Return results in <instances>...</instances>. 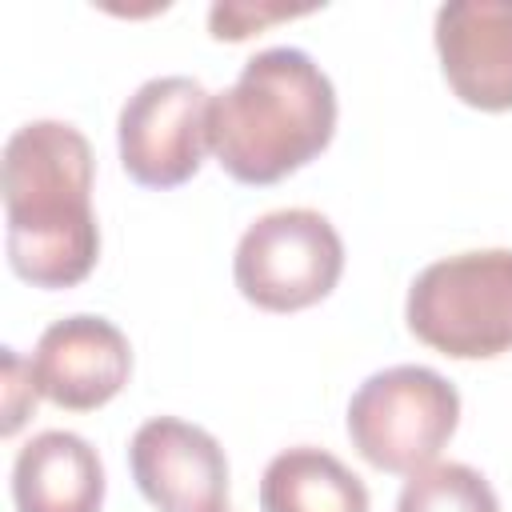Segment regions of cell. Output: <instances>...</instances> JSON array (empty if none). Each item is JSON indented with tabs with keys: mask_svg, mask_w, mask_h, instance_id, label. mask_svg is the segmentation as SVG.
Here are the masks:
<instances>
[{
	"mask_svg": "<svg viewBox=\"0 0 512 512\" xmlns=\"http://www.w3.org/2000/svg\"><path fill=\"white\" fill-rule=\"evenodd\" d=\"M208 104L200 80H144L120 108L116 144L124 172L144 188H176L192 180L208 152Z\"/></svg>",
	"mask_w": 512,
	"mask_h": 512,
	"instance_id": "8992f818",
	"label": "cell"
},
{
	"mask_svg": "<svg viewBox=\"0 0 512 512\" xmlns=\"http://www.w3.org/2000/svg\"><path fill=\"white\" fill-rule=\"evenodd\" d=\"M8 264L36 288L80 284L100 256L92 212V148L64 120L20 124L0 164Z\"/></svg>",
	"mask_w": 512,
	"mask_h": 512,
	"instance_id": "6da1fadb",
	"label": "cell"
},
{
	"mask_svg": "<svg viewBox=\"0 0 512 512\" xmlns=\"http://www.w3.org/2000/svg\"><path fill=\"white\" fill-rule=\"evenodd\" d=\"M308 8H284V4H212L208 12V24H212V36L216 40H244L252 36L256 28L272 24V20H292V16H304Z\"/></svg>",
	"mask_w": 512,
	"mask_h": 512,
	"instance_id": "4fadbf2b",
	"label": "cell"
},
{
	"mask_svg": "<svg viewBox=\"0 0 512 512\" xmlns=\"http://www.w3.org/2000/svg\"><path fill=\"white\" fill-rule=\"evenodd\" d=\"M396 512H500L492 484L472 464H428L400 488Z\"/></svg>",
	"mask_w": 512,
	"mask_h": 512,
	"instance_id": "7c38bea8",
	"label": "cell"
},
{
	"mask_svg": "<svg viewBox=\"0 0 512 512\" xmlns=\"http://www.w3.org/2000/svg\"><path fill=\"white\" fill-rule=\"evenodd\" d=\"M416 340L452 360L512 352V248L456 252L428 264L404 300Z\"/></svg>",
	"mask_w": 512,
	"mask_h": 512,
	"instance_id": "3957f363",
	"label": "cell"
},
{
	"mask_svg": "<svg viewBox=\"0 0 512 512\" xmlns=\"http://www.w3.org/2000/svg\"><path fill=\"white\" fill-rule=\"evenodd\" d=\"M132 372L128 336L104 316H64L48 324L32 352V376L44 400L68 412L108 404Z\"/></svg>",
	"mask_w": 512,
	"mask_h": 512,
	"instance_id": "ba28073f",
	"label": "cell"
},
{
	"mask_svg": "<svg viewBox=\"0 0 512 512\" xmlns=\"http://www.w3.org/2000/svg\"><path fill=\"white\" fill-rule=\"evenodd\" d=\"M24 372H32V364L24 368V360L16 356V348H4V424H0L4 436H12L28 420V412L36 408V396H40L36 376L24 380Z\"/></svg>",
	"mask_w": 512,
	"mask_h": 512,
	"instance_id": "5bb4252c",
	"label": "cell"
},
{
	"mask_svg": "<svg viewBox=\"0 0 512 512\" xmlns=\"http://www.w3.org/2000/svg\"><path fill=\"white\" fill-rule=\"evenodd\" d=\"M260 512H368V488L332 452L296 444L268 460Z\"/></svg>",
	"mask_w": 512,
	"mask_h": 512,
	"instance_id": "8fae6325",
	"label": "cell"
},
{
	"mask_svg": "<svg viewBox=\"0 0 512 512\" xmlns=\"http://www.w3.org/2000/svg\"><path fill=\"white\" fill-rule=\"evenodd\" d=\"M12 500L16 512H100L104 464L76 432H36L12 460Z\"/></svg>",
	"mask_w": 512,
	"mask_h": 512,
	"instance_id": "30bf717a",
	"label": "cell"
},
{
	"mask_svg": "<svg viewBox=\"0 0 512 512\" xmlns=\"http://www.w3.org/2000/svg\"><path fill=\"white\" fill-rule=\"evenodd\" d=\"M460 424V392L424 364L372 372L348 400V440L380 472L428 468Z\"/></svg>",
	"mask_w": 512,
	"mask_h": 512,
	"instance_id": "277c9868",
	"label": "cell"
},
{
	"mask_svg": "<svg viewBox=\"0 0 512 512\" xmlns=\"http://www.w3.org/2000/svg\"><path fill=\"white\" fill-rule=\"evenodd\" d=\"M340 272V232L312 208H280L252 220L232 260L240 296L264 312H300L320 304L336 288Z\"/></svg>",
	"mask_w": 512,
	"mask_h": 512,
	"instance_id": "5b68a950",
	"label": "cell"
},
{
	"mask_svg": "<svg viewBox=\"0 0 512 512\" xmlns=\"http://www.w3.org/2000/svg\"><path fill=\"white\" fill-rule=\"evenodd\" d=\"M436 52L448 88L480 112L512 108V0H448L436 8Z\"/></svg>",
	"mask_w": 512,
	"mask_h": 512,
	"instance_id": "9c48e42d",
	"label": "cell"
},
{
	"mask_svg": "<svg viewBox=\"0 0 512 512\" xmlns=\"http://www.w3.org/2000/svg\"><path fill=\"white\" fill-rule=\"evenodd\" d=\"M336 132V92L300 48H264L208 104V148L240 184H276L316 160Z\"/></svg>",
	"mask_w": 512,
	"mask_h": 512,
	"instance_id": "7a4b0ae2",
	"label": "cell"
},
{
	"mask_svg": "<svg viewBox=\"0 0 512 512\" xmlns=\"http://www.w3.org/2000/svg\"><path fill=\"white\" fill-rule=\"evenodd\" d=\"M128 468L160 512H228V456L212 432L188 420H144L128 444Z\"/></svg>",
	"mask_w": 512,
	"mask_h": 512,
	"instance_id": "52a82bcc",
	"label": "cell"
}]
</instances>
